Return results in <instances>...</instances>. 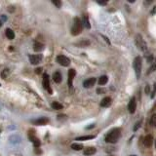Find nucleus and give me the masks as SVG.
Here are the masks:
<instances>
[{
    "label": "nucleus",
    "instance_id": "obj_19",
    "mask_svg": "<svg viewBox=\"0 0 156 156\" xmlns=\"http://www.w3.org/2000/svg\"><path fill=\"white\" fill-rule=\"evenodd\" d=\"M33 49L35 52H40V51H42L43 49H44V45L41 44V43H39V42H35V43H34Z\"/></svg>",
    "mask_w": 156,
    "mask_h": 156
},
{
    "label": "nucleus",
    "instance_id": "obj_10",
    "mask_svg": "<svg viewBox=\"0 0 156 156\" xmlns=\"http://www.w3.org/2000/svg\"><path fill=\"white\" fill-rule=\"evenodd\" d=\"M32 122H33V124L38 125V126H43V125L48 124L49 119H48V118H45V117H41V118H38V119H36V120L32 121Z\"/></svg>",
    "mask_w": 156,
    "mask_h": 156
},
{
    "label": "nucleus",
    "instance_id": "obj_24",
    "mask_svg": "<svg viewBox=\"0 0 156 156\" xmlns=\"http://www.w3.org/2000/svg\"><path fill=\"white\" fill-rule=\"evenodd\" d=\"M150 124L152 125L153 127H156V114H153L150 118Z\"/></svg>",
    "mask_w": 156,
    "mask_h": 156
},
{
    "label": "nucleus",
    "instance_id": "obj_34",
    "mask_svg": "<svg viewBox=\"0 0 156 156\" xmlns=\"http://www.w3.org/2000/svg\"><path fill=\"white\" fill-rule=\"evenodd\" d=\"M129 2L130 3H134V2H135V0H129Z\"/></svg>",
    "mask_w": 156,
    "mask_h": 156
},
{
    "label": "nucleus",
    "instance_id": "obj_33",
    "mask_svg": "<svg viewBox=\"0 0 156 156\" xmlns=\"http://www.w3.org/2000/svg\"><path fill=\"white\" fill-rule=\"evenodd\" d=\"M156 12V7H154V9H153V11L152 12H151V13H152V14H154V13Z\"/></svg>",
    "mask_w": 156,
    "mask_h": 156
},
{
    "label": "nucleus",
    "instance_id": "obj_31",
    "mask_svg": "<svg viewBox=\"0 0 156 156\" xmlns=\"http://www.w3.org/2000/svg\"><path fill=\"white\" fill-rule=\"evenodd\" d=\"M41 70H42V68H41V67H39V68L35 69V72H36V73H38V74H39V73H41Z\"/></svg>",
    "mask_w": 156,
    "mask_h": 156
},
{
    "label": "nucleus",
    "instance_id": "obj_20",
    "mask_svg": "<svg viewBox=\"0 0 156 156\" xmlns=\"http://www.w3.org/2000/svg\"><path fill=\"white\" fill-rule=\"evenodd\" d=\"M82 24L84 25L86 28H91V24H90V21H89V19L87 16H84L83 17V21H82Z\"/></svg>",
    "mask_w": 156,
    "mask_h": 156
},
{
    "label": "nucleus",
    "instance_id": "obj_23",
    "mask_svg": "<svg viewBox=\"0 0 156 156\" xmlns=\"http://www.w3.org/2000/svg\"><path fill=\"white\" fill-rule=\"evenodd\" d=\"M52 107H53V109H55V110H60L63 108V106L57 102H52Z\"/></svg>",
    "mask_w": 156,
    "mask_h": 156
},
{
    "label": "nucleus",
    "instance_id": "obj_11",
    "mask_svg": "<svg viewBox=\"0 0 156 156\" xmlns=\"http://www.w3.org/2000/svg\"><path fill=\"white\" fill-rule=\"evenodd\" d=\"M75 74H76V72L74 69H69L68 70V85L70 88L72 87V81L74 79Z\"/></svg>",
    "mask_w": 156,
    "mask_h": 156
},
{
    "label": "nucleus",
    "instance_id": "obj_2",
    "mask_svg": "<svg viewBox=\"0 0 156 156\" xmlns=\"http://www.w3.org/2000/svg\"><path fill=\"white\" fill-rule=\"evenodd\" d=\"M82 29H83V24H82V21L79 18L74 19V24H73V27L71 28V34L72 35H78L80 34Z\"/></svg>",
    "mask_w": 156,
    "mask_h": 156
},
{
    "label": "nucleus",
    "instance_id": "obj_30",
    "mask_svg": "<svg viewBox=\"0 0 156 156\" xmlns=\"http://www.w3.org/2000/svg\"><path fill=\"white\" fill-rule=\"evenodd\" d=\"M99 4V5H106V1H97Z\"/></svg>",
    "mask_w": 156,
    "mask_h": 156
},
{
    "label": "nucleus",
    "instance_id": "obj_22",
    "mask_svg": "<svg viewBox=\"0 0 156 156\" xmlns=\"http://www.w3.org/2000/svg\"><path fill=\"white\" fill-rule=\"evenodd\" d=\"M95 138V136L89 135V136H82V137H78L76 138V141H88V140H92Z\"/></svg>",
    "mask_w": 156,
    "mask_h": 156
},
{
    "label": "nucleus",
    "instance_id": "obj_6",
    "mask_svg": "<svg viewBox=\"0 0 156 156\" xmlns=\"http://www.w3.org/2000/svg\"><path fill=\"white\" fill-rule=\"evenodd\" d=\"M43 87H44V89L49 94L53 93V91H52L51 86H50V79H49V75L48 74H44V76H43Z\"/></svg>",
    "mask_w": 156,
    "mask_h": 156
},
{
    "label": "nucleus",
    "instance_id": "obj_35",
    "mask_svg": "<svg viewBox=\"0 0 156 156\" xmlns=\"http://www.w3.org/2000/svg\"><path fill=\"white\" fill-rule=\"evenodd\" d=\"M155 148H156V140H155Z\"/></svg>",
    "mask_w": 156,
    "mask_h": 156
},
{
    "label": "nucleus",
    "instance_id": "obj_29",
    "mask_svg": "<svg viewBox=\"0 0 156 156\" xmlns=\"http://www.w3.org/2000/svg\"><path fill=\"white\" fill-rule=\"evenodd\" d=\"M149 92H150V87H149L148 85H147L146 87H145V94L148 95V94H149Z\"/></svg>",
    "mask_w": 156,
    "mask_h": 156
},
{
    "label": "nucleus",
    "instance_id": "obj_12",
    "mask_svg": "<svg viewBox=\"0 0 156 156\" xmlns=\"http://www.w3.org/2000/svg\"><path fill=\"white\" fill-rule=\"evenodd\" d=\"M153 141L154 140H153V137L152 136H151V135H147V136H145V140H144V144H145V145L146 147H149V146L152 145Z\"/></svg>",
    "mask_w": 156,
    "mask_h": 156
},
{
    "label": "nucleus",
    "instance_id": "obj_16",
    "mask_svg": "<svg viewBox=\"0 0 156 156\" xmlns=\"http://www.w3.org/2000/svg\"><path fill=\"white\" fill-rule=\"evenodd\" d=\"M53 79H54V81L56 82V83H60V82H62V80H63L62 74H60L59 71L55 72L54 75H53Z\"/></svg>",
    "mask_w": 156,
    "mask_h": 156
},
{
    "label": "nucleus",
    "instance_id": "obj_8",
    "mask_svg": "<svg viewBox=\"0 0 156 156\" xmlns=\"http://www.w3.org/2000/svg\"><path fill=\"white\" fill-rule=\"evenodd\" d=\"M137 109V102H136V99L135 98H132L131 101H130L129 105H128V110L130 113H135Z\"/></svg>",
    "mask_w": 156,
    "mask_h": 156
},
{
    "label": "nucleus",
    "instance_id": "obj_4",
    "mask_svg": "<svg viewBox=\"0 0 156 156\" xmlns=\"http://www.w3.org/2000/svg\"><path fill=\"white\" fill-rule=\"evenodd\" d=\"M135 43H136V45H137V47H138V50L144 51V52L146 51V49H147V45H146L145 41L144 40V38H142V36L141 35V34H138V35L136 36Z\"/></svg>",
    "mask_w": 156,
    "mask_h": 156
},
{
    "label": "nucleus",
    "instance_id": "obj_27",
    "mask_svg": "<svg viewBox=\"0 0 156 156\" xmlns=\"http://www.w3.org/2000/svg\"><path fill=\"white\" fill-rule=\"evenodd\" d=\"M141 127V121H138V122H137L136 123V125H135V127H134V131H138V129Z\"/></svg>",
    "mask_w": 156,
    "mask_h": 156
},
{
    "label": "nucleus",
    "instance_id": "obj_7",
    "mask_svg": "<svg viewBox=\"0 0 156 156\" xmlns=\"http://www.w3.org/2000/svg\"><path fill=\"white\" fill-rule=\"evenodd\" d=\"M29 60H30V63H31V64H33V66H36V64L41 63V60H42V55H40V54L30 55L29 56Z\"/></svg>",
    "mask_w": 156,
    "mask_h": 156
},
{
    "label": "nucleus",
    "instance_id": "obj_13",
    "mask_svg": "<svg viewBox=\"0 0 156 156\" xmlns=\"http://www.w3.org/2000/svg\"><path fill=\"white\" fill-rule=\"evenodd\" d=\"M97 152V149L95 148V147L93 146H90V147H87V148H85L84 151H83V153L84 155L86 156H91V155H94L95 153Z\"/></svg>",
    "mask_w": 156,
    "mask_h": 156
},
{
    "label": "nucleus",
    "instance_id": "obj_3",
    "mask_svg": "<svg viewBox=\"0 0 156 156\" xmlns=\"http://www.w3.org/2000/svg\"><path fill=\"white\" fill-rule=\"evenodd\" d=\"M133 67H134V69H135L137 78H140L141 73V67H142L141 57H138H138L135 58V60H134V62H133Z\"/></svg>",
    "mask_w": 156,
    "mask_h": 156
},
{
    "label": "nucleus",
    "instance_id": "obj_25",
    "mask_svg": "<svg viewBox=\"0 0 156 156\" xmlns=\"http://www.w3.org/2000/svg\"><path fill=\"white\" fill-rule=\"evenodd\" d=\"M52 3L54 4V5H56L58 8H60V6H62V2L60 1H55V0H53V1H52Z\"/></svg>",
    "mask_w": 156,
    "mask_h": 156
},
{
    "label": "nucleus",
    "instance_id": "obj_36",
    "mask_svg": "<svg viewBox=\"0 0 156 156\" xmlns=\"http://www.w3.org/2000/svg\"><path fill=\"white\" fill-rule=\"evenodd\" d=\"M1 25H2V24H1V21H0V27H1Z\"/></svg>",
    "mask_w": 156,
    "mask_h": 156
},
{
    "label": "nucleus",
    "instance_id": "obj_9",
    "mask_svg": "<svg viewBox=\"0 0 156 156\" xmlns=\"http://www.w3.org/2000/svg\"><path fill=\"white\" fill-rule=\"evenodd\" d=\"M95 83H96V78L91 77L89 79L85 80L83 82V86H84V88H91L95 85Z\"/></svg>",
    "mask_w": 156,
    "mask_h": 156
},
{
    "label": "nucleus",
    "instance_id": "obj_17",
    "mask_svg": "<svg viewBox=\"0 0 156 156\" xmlns=\"http://www.w3.org/2000/svg\"><path fill=\"white\" fill-rule=\"evenodd\" d=\"M28 138H29L30 140H31V141L33 142V145H34V146H35V148H38V147L40 146V141H39V140H38L37 138L33 137V136H31V135H29Z\"/></svg>",
    "mask_w": 156,
    "mask_h": 156
},
{
    "label": "nucleus",
    "instance_id": "obj_1",
    "mask_svg": "<svg viewBox=\"0 0 156 156\" xmlns=\"http://www.w3.org/2000/svg\"><path fill=\"white\" fill-rule=\"evenodd\" d=\"M121 137V129L120 128H114L106 135V141L109 142V144H115L118 141V140Z\"/></svg>",
    "mask_w": 156,
    "mask_h": 156
},
{
    "label": "nucleus",
    "instance_id": "obj_28",
    "mask_svg": "<svg viewBox=\"0 0 156 156\" xmlns=\"http://www.w3.org/2000/svg\"><path fill=\"white\" fill-rule=\"evenodd\" d=\"M156 69V63L154 64V66H152L150 67V69H149V71H147V74H149V73H151V72H153L154 70Z\"/></svg>",
    "mask_w": 156,
    "mask_h": 156
},
{
    "label": "nucleus",
    "instance_id": "obj_26",
    "mask_svg": "<svg viewBox=\"0 0 156 156\" xmlns=\"http://www.w3.org/2000/svg\"><path fill=\"white\" fill-rule=\"evenodd\" d=\"M90 44V42L89 41H82V42H80V43H78V46H86V45H89Z\"/></svg>",
    "mask_w": 156,
    "mask_h": 156
},
{
    "label": "nucleus",
    "instance_id": "obj_38",
    "mask_svg": "<svg viewBox=\"0 0 156 156\" xmlns=\"http://www.w3.org/2000/svg\"></svg>",
    "mask_w": 156,
    "mask_h": 156
},
{
    "label": "nucleus",
    "instance_id": "obj_5",
    "mask_svg": "<svg viewBox=\"0 0 156 156\" xmlns=\"http://www.w3.org/2000/svg\"><path fill=\"white\" fill-rule=\"evenodd\" d=\"M56 60H57V63L59 64H60L62 67H68L69 64H70V60H69L67 57H66V56H63V55L58 56Z\"/></svg>",
    "mask_w": 156,
    "mask_h": 156
},
{
    "label": "nucleus",
    "instance_id": "obj_18",
    "mask_svg": "<svg viewBox=\"0 0 156 156\" xmlns=\"http://www.w3.org/2000/svg\"><path fill=\"white\" fill-rule=\"evenodd\" d=\"M107 81H108V77L106 75H102L99 78V85H106L107 83Z\"/></svg>",
    "mask_w": 156,
    "mask_h": 156
},
{
    "label": "nucleus",
    "instance_id": "obj_14",
    "mask_svg": "<svg viewBox=\"0 0 156 156\" xmlns=\"http://www.w3.org/2000/svg\"><path fill=\"white\" fill-rule=\"evenodd\" d=\"M110 105H111V99L109 97H106V98L102 99L101 106H102V107H107V106H109Z\"/></svg>",
    "mask_w": 156,
    "mask_h": 156
},
{
    "label": "nucleus",
    "instance_id": "obj_15",
    "mask_svg": "<svg viewBox=\"0 0 156 156\" xmlns=\"http://www.w3.org/2000/svg\"><path fill=\"white\" fill-rule=\"evenodd\" d=\"M5 34H6V37L9 39V40H13V39L15 38V33L11 28H7L5 31Z\"/></svg>",
    "mask_w": 156,
    "mask_h": 156
},
{
    "label": "nucleus",
    "instance_id": "obj_32",
    "mask_svg": "<svg viewBox=\"0 0 156 156\" xmlns=\"http://www.w3.org/2000/svg\"><path fill=\"white\" fill-rule=\"evenodd\" d=\"M94 127H95V125L93 124L92 126H89V127H87V129H92V128H94Z\"/></svg>",
    "mask_w": 156,
    "mask_h": 156
},
{
    "label": "nucleus",
    "instance_id": "obj_21",
    "mask_svg": "<svg viewBox=\"0 0 156 156\" xmlns=\"http://www.w3.org/2000/svg\"><path fill=\"white\" fill-rule=\"evenodd\" d=\"M71 148L73 150H82L84 148L83 147V145H81V144H77V142H74V144H72L71 145Z\"/></svg>",
    "mask_w": 156,
    "mask_h": 156
},
{
    "label": "nucleus",
    "instance_id": "obj_37",
    "mask_svg": "<svg viewBox=\"0 0 156 156\" xmlns=\"http://www.w3.org/2000/svg\"><path fill=\"white\" fill-rule=\"evenodd\" d=\"M131 156H136V155H131Z\"/></svg>",
    "mask_w": 156,
    "mask_h": 156
}]
</instances>
